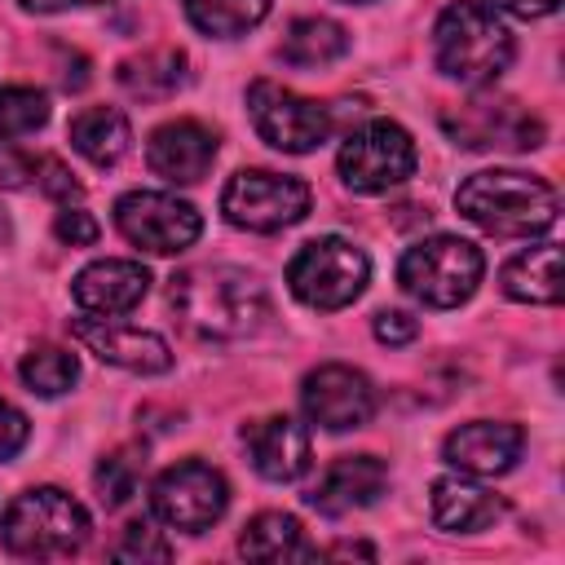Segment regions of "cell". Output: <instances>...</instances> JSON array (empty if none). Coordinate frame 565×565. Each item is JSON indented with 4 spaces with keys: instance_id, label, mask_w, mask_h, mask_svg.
Returning a JSON list of instances; mask_svg holds the SVG:
<instances>
[{
    "instance_id": "obj_1",
    "label": "cell",
    "mask_w": 565,
    "mask_h": 565,
    "mask_svg": "<svg viewBox=\"0 0 565 565\" xmlns=\"http://www.w3.org/2000/svg\"><path fill=\"white\" fill-rule=\"evenodd\" d=\"M168 309L199 340H243L269 318V291L238 265H190L168 278Z\"/></svg>"
},
{
    "instance_id": "obj_2",
    "label": "cell",
    "mask_w": 565,
    "mask_h": 565,
    "mask_svg": "<svg viewBox=\"0 0 565 565\" xmlns=\"http://www.w3.org/2000/svg\"><path fill=\"white\" fill-rule=\"evenodd\" d=\"M455 207L486 234L499 238H534L547 234L561 216V199L556 190L534 177V172H516V168H486L472 172L459 194Z\"/></svg>"
},
{
    "instance_id": "obj_3",
    "label": "cell",
    "mask_w": 565,
    "mask_h": 565,
    "mask_svg": "<svg viewBox=\"0 0 565 565\" xmlns=\"http://www.w3.org/2000/svg\"><path fill=\"white\" fill-rule=\"evenodd\" d=\"M512 31L503 26V18L481 4V0H455L441 9L437 26H433V57L437 71L468 84V88H486L494 84L508 66H512Z\"/></svg>"
},
{
    "instance_id": "obj_4",
    "label": "cell",
    "mask_w": 565,
    "mask_h": 565,
    "mask_svg": "<svg viewBox=\"0 0 565 565\" xmlns=\"http://www.w3.org/2000/svg\"><path fill=\"white\" fill-rule=\"evenodd\" d=\"M88 512L57 486H31L4 508V547L26 561H62L88 543Z\"/></svg>"
},
{
    "instance_id": "obj_5",
    "label": "cell",
    "mask_w": 565,
    "mask_h": 565,
    "mask_svg": "<svg viewBox=\"0 0 565 565\" xmlns=\"http://www.w3.org/2000/svg\"><path fill=\"white\" fill-rule=\"evenodd\" d=\"M486 274V256L477 243L455 238V234H433L406 247L397 260V282L406 296H415L428 309H455L463 305Z\"/></svg>"
},
{
    "instance_id": "obj_6",
    "label": "cell",
    "mask_w": 565,
    "mask_h": 565,
    "mask_svg": "<svg viewBox=\"0 0 565 565\" xmlns=\"http://www.w3.org/2000/svg\"><path fill=\"white\" fill-rule=\"evenodd\" d=\"M366 278H371V260L362 247H353L349 238L340 234H327V238H313L305 243L291 265H287V287L300 305L309 309H344L353 305L362 291H366Z\"/></svg>"
},
{
    "instance_id": "obj_7",
    "label": "cell",
    "mask_w": 565,
    "mask_h": 565,
    "mask_svg": "<svg viewBox=\"0 0 565 565\" xmlns=\"http://www.w3.org/2000/svg\"><path fill=\"white\" fill-rule=\"evenodd\" d=\"M313 194L300 177L269 172V168H238L221 190V212L230 225L252 234H278L296 221H305Z\"/></svg>"
},
{
    "instance_id": "obj_8",
    "label": "cell",
    "mask_w": 565,
    "mask_h": 565,
    "mask_svg": "<svg viewBox=\"0 0 565 565\" xmlns=\"http://www.w3.org/2000/svg\"><path fill=\"white\" fill-rule=\"evenodd\" d=\"M419 154H415V141L402 124L393 119H371L362 124L358 132L344 137L340 154H335V168H340V181L353 190V194H384L393 185H402L411 172H415Z\"/></svg>"
},
{
    "instance_id": "obj_9",
    "label": "cell",
    "mask_w": 565,
    "mask_h": 565,
    "mask_svg": "<svg viewBox=\"0 0 565 565\" xmlns=\"http://www.w3.org/2000/svg\"><path fill=\"white\" fill-rule=\"evenodd\" d=\"M247 115L274 150L287 154H309L331 137V110L296 88H282L274 79H256L247 88Z\"/></svg>"
},
{
    "instance_id": "obj_10",
    "label": "cell",
    "mask_w": 565,
    "mask_h": 565,
    "mask_svg": "<svg viewBox=\"0 0 565 565\" xmlns=\"http://www.w3.org/2000/svg\"><path fill=\"white\" fill-rule=\"evenodd\" d=\"M225 503H230V486L203 459H181L163 468L150 486V512L185 534H203L207 525H216L225 516Z\"/></svg>"
},
{
    "instance_id": "obj_11",
    "label": "cell",
    "mask_w": 565,
    "mask_h": 565,
    "mask_svg": "<svg viewBox=\"0 0 565 565\" xmlns=\"http://www.w3.org/2000/svg\"><path fill=\"white\" fill-rule=\"evenodd\" d=\"M115 230L141 252L172 256V252H185L203 234V216L194 203L168 190H128L115 203Z\"/></svg>"
},
{
    "instance_id": "obj_12",
    "label": "cell",
    "mask_w": 565,
    "mask_h": 565,
    "mask_svg": "<svg viewBox=\"0 0 565 565\" xmlns=\"http://www.w3.org/2000/svg\"><path fill=\"white\" fill-rule=\"evenodd\" d=\"M441 128L463 150H534L547 137L543 119L512 97H472L459 110H446Z\"/></svg>"
},
{
    "instance_id": "obj_13",
    "label": "cell",
    "mask_w": 565,
    "mask_h": 565,
    "mask_svg": "<svg viewBox=\"0 0 565 565\" xmlns=\"http://www.w3.org/2000/svg\"><path fill=\"white\" fill-rule=\"evenodd\" d=\"M300 406L305 415L327 428V433H349V428H362L371 424L375 415V388L371 380L358 371V366H344V362H322L305 375L300 384Z\"/></svg>"
},
{
    "instance_id": "obj_14",
    "label": "cell",
    "mask_w": 565,
    "mask_h": 565,
    "mask_svg": "<svg viewBox=\"0 0 565 565\" xmlns=\"http://www.w3.org/2000/svg\"><path fill=\"white\" fill-rule=\"evenodd\" d=\"M71 335L88 353H97L106 366H119V371H132V375H163L172 366V349H168L163 335L128 327V322H115V318H93V313L75 318Z\"/></svg>"
},
{
    "instance_id": "obj_15",
    "label": "cell",
    "mask_w": 565,
    "mask_h": 565,
    "mask_svg": "<svg viewBox=\"0 0 565 565\" xmlns=\"http://www.w3.org/2000/svg\"><path fill=\"white\" fill-rule=\"evenodd\" d=\"M521 446H525L521 424L472 419V424H459L455 433H446L441 455H446L450 468H459L468 477H503L521 459Z\"/></svg>"
},
{
    "instance_id": "obj_16",
    "label": "cell",
    "mask_w": 565,
    "mask_h": 565,
    "mask_svg": "<svg viewBox=\"0 0 565 565\" xmlns=\"http://www.w3.org/2000/svg\"><path fill=\"white\" fill-rule=\"evenodd\" d=\"M388 486V463L380 455H340L305 494V503L322 516H344L371 508Z\"/></svg>"
},
{
    "instance_id": "obj_17",
    "label": "cell",
    "mask_w": 565,
    "mask_h": 565,
    "mask_svg": "<svg viewBox=\"0 0 565 565\" xmlns=\"http://www.w3.org/2000/svg\"><path fill=\"white\" fill-rule=\"evenodd\" d=\"M150 291V274L141 260H119V256H106V260H93L75 274L71 282V296L84 313L93 318H119L128 309H137Z\"/></svg>"
},
{
    "instance_id": "obj_18",
    "label": "cell",
    "mask_w": 565,
    "mask_h": 565,
    "mask_svg": "<svg viewBox=\"0 0 565 565\" xmlns=\"http://www.w3.org/2000/svg\"><path fill=\"white\" fill-rule=\"evenodd\" d=\"M212 159H216V132L199 119H172V124L154 128L150 141H146L150 172L163 177V181H177V185L203 181Z\"/></svg>"
},
{
    "instance_id": "obj_19",
    "label": "cell",
    "mask_w": 565,
    "mask_h": 565,
    "mask_svg": "<svg viewBox=\"0 0 565 565\" xmlns=\"http://www.w3.org/2000/svg\"><path fill=\"white\" fill-rule=\"evenodd\" d=\"M243 446L265 481H296L309 468V428L291 415H265L243 424Z\"/></svg>"
},
{
    "instance_id": "obj_20",
    "label": "cell",
    "mask_w": 565,
    "mask_h": 565,
    "mask_svg": "<svg viewBox=\"0 0 565 565\" xmlns=\"http://www.w3.org/2000/svg\"><path fill=\"white\" fill-rule=\"evenodd\" d=\"M503 512H508V503L468 477H437L433 481V525L446 534L490 530L494 521H503Z\"/></svg>"
},
{
    "instance_id": "obj_21",
    "label": "cell",
    "mask_w": 565,
    "mask_h": 565,
    "mask_svg": "<svg viewBox=\"0 0 565 565\" xmlns=\"http://www.w3.org/2000/svg\"><path fill=\"white\" fill-rule=\"evenodd\" d=\"M499 287H503L508 300H521V305H561V296H565L561 247L556 243H534V247L516 252L503 265Z\"/></svg>"
},
{
    "instance_id": "obj_22",
    "label": "cell",
    "mask_w": 565,
    "mask_h": 565,
    "mask_svg": "<svg viewBox=\"0 0 565 565\" xmlns=\"http://www.w3.org/2000/svg\"><path fill=\"white\" fill-rule=\"evenodd\" d=\"M238 552L247 561H269V565H278V561H313L318 556V547L305 543V530H300V521L291 512L252 516L243 525V534H238Z\"/></svg>"
},
{
    "instance_id": "obj_23",
    "label": "cell",
    "mask_w": 565,
    "mask_h": 565,
    "mask_svg": "<svg viewBox=\"0 0 565 565\" xmlns=\"http://www.w3.org/2000/svg\"><path fill=\"white\" fill-rule=\"evenodd\" d=\"M71 146L97 163V168H110L128 154L132 146V128H128V115L119 106H88L71 119Z\"/></svg>"
},
{
    "instance_id": "obj_24",
    "label": "cell",
    "mask_w": 565,
    "mask_h": 565,
    "mask_svg": "<svg viewBox=\"0 0 565 565\" xmlns=\"http://www.w3.org/2000/svg\"><path fill=\"white\" fill-rule=\"evenodd\" d=\"M119 88L141 102H163L185 84V53L181 49H146L119 62Z\"/></svg>"
},
{
    "instance_id": "obj_25",
    "label": "cell",
    "mask_w": 565,
    "mask_h": 565,
    "mask_svg": "<svg viewBox=\"0 0 565 565\" xmlns=\"http://www.w3.org/2000/svg\"><path fill=\"white\" fill-rule=\"evenodd\" d=\"M344 53H349V31L335 18H296L278 44V57L287 66H327Z\"/></svg>"
},
{
    "instance_id": "obj_26",
    "label": "cell",
    "mask_w": 565,
    "mask_h": 565,
    "mask_svg": "<svg viewBox=\"0 0 565 565\" xmlns=\"http://www.w3.org/2000/svg\"><path fill=\"white\" fill-rule=\"evenodd\" d=\"M181 4L203 35L234 40V35H247L256 22H265L274 0H181Z\"/></svg>"
},
{
    "instance_id": "obj_27",
    "label": "cell",
    "mask_w": 565,
    "mask_h": 565,
    "mask_svg": "<svg viewBox=\"0 0 565 565\" xmlns=\"http://www.w3.org/2000/svg\"><path fill=\"white\" fill-rule=\"evenodd\" d=\"M18 375H22V384H26L31 393L57 397V393H66V388L79 380V362H75V353L62 349V344H31V349L22 353Z\"/></svg>"
},
{
    "instance_id": "obj_28",
    "label": "cell",
    "mask_w": 565,
    "mask_h": 565,
    "mask_svg": "<svg viewBox=\"0 0 565 565\" xmlns=\"http://www.w3.org/2000/svg\"><path fill=\"white\" fill-rule=\"evenodd\" d=\"M141 463H146V459H141L132 446H119V450L102 455V459H97V472H93L97 499H102L106 508H119V503H128V499L137 494V481H141Z\"/></svg>"
},
{
    "instance_id": "obj_29",
    "label": "cell",
    "mask_w": 565,
    "mask_h": 565,
    "mask_svg": "<svg viewBox=\"0 0 565 565\" xmlns=\"http://www.w3.org/2000/svg\"><path fill=\"white\" fill-rule=\"evenodd\" d=\"M49 124V97L40 88H0V141H18Z\"/></svg>"
},
{
    "instance_id": "obj_30",
    "label": "cell",
    "mask_w": 565,
    "mask_h": 565,
    "mask_svg": "<svg viewBox=\"0 0 565 565\" xmlns=\"http://www.w3.org/2000/svg\"><path fill=\"white\" fill-rule=\"evenodd\" d=\"M110 556H115V561H141V565H146V561H168L172 547H168V539H163L150 521H128Z\"/></svg>"
},
{
    "instance_id": "obj_31",
    "label": "cell",
    "mask_w": 565,
    "mask_h": 565,
    "mask_svg": "<svg viewBox=\"0 0 565 565\" xmlns=\"http://www.w3.org/2000/svg\"><path fill=\"white\" fill-rule=\"evenodd\" d=\"M31 185H35L40 194L57 199V203H71V199H79V194H84V185L75 181V172H71V168H66L57 154H35Z\"/></svg>"
},
{
    "instance_id": "obj_32",
    "label": "cell",
    "mask_w": 565,
    "mask_h": 565,
    "mask_svg": "<svg viewBox=\"0 0 565 565\" xmlns=\"http://www.w3.org/2000/svg\"><path fill=\"white\" fill-rule=\"evenodd\" d=\"M53 234H57L62 243H71V247H93L102 230H97L93 212H84V207H66V212H57V221H53Z\"/></svg>"
},
{
    "instance_id": "obj_33",
    "label": "cell",
    "mask_w": 565,
    "mask_h": 565,
    "mask_svg": "<svg viewBox=\"0 0 565 565\" xmlns=\"http://www.w3.org/2000/svg\"><path fill=\"white\" fill-rule=\"evenodd\" d=\"M31 168H35V154L18 150V141H0V185L4 190H26Z\"/></svg>"
},
{
    "instance_id": "obj_34",
    "label": "cell",
    "mask_w": 565,
    "mask_h": 565,
    "mask_svg": "<svg viewBox=\"0 0 565 565\" xmlns=\"http://www.w3.org/2000/svg\"><path fill=\"white\" fill-rule=\"evenodd\" d=\"M371 331H375L380 344H411L419 335V322L411 313H402V309H380L375 322H371Z\"/></svg>"
},
{
    "instance_id": "obj_35",
    "label": "cell",
    "mask_w": 565,
    "mask_h": 565,
    "mask_svg": "<svg viewBox=\"0 0 565 565\" xmlns=\"http://www.w3.org/2000/svg\"><path fill=\"white\" fill-rule=\"evenodd\" d=\"M26 437H31L26 415H22L13 402L0 397V459H13V455L26 446Z\"/></svg>"
},
{
    "instance_id": "obj_36",
    "label": "cell",
    "mask_w": 565,
    "mask_h": 565,
    "mask_svg": "<svg viewBox=\"0 0 565 565\" xmlns=\"http://www.w3.org/2000/svg\"><path fill=\"white\" fill-rule=\"evenodd\" d=\"M490 9L512 13V18H521V22H534V18L556 13V9H561V0H490Z\"/></svg>"
},
{
    "instance_id": "obj_37",
    "label": "cell",
    "mask_w": 565,
    "mask_h": 565,
    "mask_svg": "<svg viewBox=\"0 0 565 565\" xmlns=\"http://www.w3.org/2000/svg\"><path fill=\"white\" fill-rule=\"evenodd\" d=\"M318 556H362V561H375V547L371 543H331L327 552H318Z\"/></svg>"
},
{
    "instance_id": "obj_38",
    "label": "cell",
    "mask_w": 565,
    "mask_h": 565,
    "mask_svg": "<svg viewBox=\"0 0 565 565\" xmlns=\"http://www.w3.org/2000/svg\"><path fill=\"white\" fill-rule=\"evenodd\" d=\"M22 9H35V13H62V9H75V4H102V0H18Z\"/></svg>"
},
{
    "instance_id": "obj_39",
    "label": "cell",
    "mask_w": 565,
    "mask_h": 565,
    "mask_svg": "<svg viewBox=\"0 0 565 565\" xmlns=\"http://www.w3.org/2000/svg\"><path fill=\"white\" fill-rule=\"evenodd\" d=\"M0 238H9V221L4 216H0Z\"/></svg>"
},
{
    "instance_id": "obj_40",
    "label": "cell",
    "mask_w": 565,
    "mask_h": 565,
    "mask_svg": "<svg viewBox=\"0 0 565 565\" xmlns=\"http://www.w3.org/2000/svg\"><path fill=\"white\" fill-rule=\"evenodd\" d=\"M349 4H371V0H349Z\"/></svg>"
}]
</instances>
